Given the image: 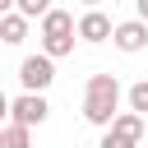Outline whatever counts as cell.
Masks as SVG:
<instances>
[{"instance_id": "obj_9", "label": "cell", "mask_w": 148, "mask_h": 148, "mask_svg": "<svg viewBox=\"0 0 148 148\" xmlns=\"http://www.w3.org/2000/svg\"><path fill=\"white\" fill-rule=\"evenodd\" d=\"M0 134H5V148H32V130H28V125L5 120V125H0Z\"/></svg>"}, {"instance_id": "obj_17", "label": "cell", "mask_w": 148, "mask_h": 148, "mask_svg": "<svg viewBox=\"0 0 148 148\" xmlns=\"http://www.w3.org/2000/svg\"><path fill=\"white\" fill-rule=\"evenodd\" d=\"M139 148H143V143H139Z\"/></svg>"}, {"instance_id": "obj_10", "label": "cell", "mask_w": 148, "mask_h": 148, "mask_svg": "<svg viewBox=\"0 0 148 148\" xmlns=\"http://www.w3.org/2000/svg\"><path fill=\"white\" fill-rule=\"evenodd\" d=\"M125 102H130V111H134V116H148V79H139V83H130V92H125Z\"/></svg>"}, {"instance_id": "obj_11", "label": "cell", "mask_w": 148, "mask_h": 148, "mask_svg": "<svg viewBox=\"0 0 148 148\" xmlns=\"http://www.w3.org/2000/svg\"><path fill=\"white\" fill-rule=\"evenodd\" d=\"M14 9H18L23 18H42V14L51 9V0H14Z\"/></svg>"}, {"instance_id": "obj_8", "label": "cell", "mask_w": 148, "mask_h": 148, "mask_svg": "<svg viewBox=\"0 0 148 148\" xmlns=\"http://www.w3.org/2000/svg\"><path fill=\"white\" fill-rule=\"evenodd\" d=\"M0 42H5V46H18V42H28V18H23L18 9L0 14Z\"/></svg>"}, {"instance_id": "obj_16", "label": "cell", "mask_w": 148, "mask_h": 148, "mask_svg": "<svg viewBox=\"0 0 148 148\" xmlns=\"http://www.w3.org/2000/svg\"><path fill=\"white\" fill-rule=\"evenodd\" d=\"M0 148H5V134H0Z\"/></svg>"}, {"instance_id": "obj_12", "label": "cell", "mask_w": 148, "mask_h": 148, "mask_svg": "<svg viewBox=\"0 0 148 148\" xmlns=\"http://www.w3.org/2000/svg\"><path fill=\"white\" fill-rule=\"evenodd\" d=\"M5 120H9V97L0 92V125H5Z\"/></svg>"}, {"instance_id": "obj_2", "label": "cell", "mask_w": 148, "mask_h": 148, "mask_svg": "<svg viewBox=\"0 0 148 148\" xmlns=\"http://www.w3.org/2000/svg\"><path fill=\"white\" fill-rule=\"evenodd\" d=\"M74 51V14H65V9H46L42 14V56H51V60H60V56H69Z\"/></svg>"}, {"instance_id": "obj_13", "label": "cell", "mask_w": 148, "mask_h": 148, "mask_svg": "<svg viewBox=\"0 0 148 148\" xmlns=\"http://www.w3.org/2000/svg\"><path fill=\"white\" fill-rule=\"evenodd\" d=\"M139 5V23H148V0H134Z\"/></svg>"}, {"instance_id": "obj_5", "label": "cell", "mask_w": 148, "mask_h": 148, "mask_svg": "<svg viewBox=\"0 0 148 148\" xmlns=\"http://www.w3.org/2000/svg\"><path fill=\"white\" fill-rule=\"evenodd\" d=\"M51 116V102H46V92H18V97H9V120L14 125H42Z\"/></svg>"}, {"instance_id": "obj_6", "label": "cell", "mask_w": 148, "mask_h": 148, "mask_svg": "<svg viewBox=\"0 0 148 148\" xmlns=\"http://www.w3.org/2000/svg\"><path fill=\"white\" fill-rule=\"evenodd\" d=\"M111 42H116L125 56H134V51H143V46H148V23L125 18V23H116V28H111Z\"/></svg>"}, {"instance_id": "obj_14", "label": "cell", "mask_w": 148, "mask_h": 148, "mask_svg": "<svg viewBox=\"0 0 148 148\" xmlns=\"http://www.w3.org/2000/svg\"><path fill=\"white\" fill-rule=\"evenodd\" d=\"M9 9H14V0H0V14H9Z\"/></svg>"}, {"instance_id": "obj_3", "label": "cell", "mask_w": 148, "mask_h": 148, "mask_svg": "<svg viewBox=\"0 0 148 148\" xmlns=\"http://www.w3.org/2000/svg\"><path fill=\"white\" fill-rule=\"evenodd\" d=\"M139 143H143V116L116 111V120L106 125V134H102L97 148H139Z\"/></svg>"}, {"instance_id": "obj_1", "label": "cell", "mask_w": 148, "mask_h": 148, "mask_svg": "<svg viewBox=\"0 0 148 148\" xmlns=\"http://www.w3.org/2000/svg\"><path fill=\"white\" fill-rule=\"evenodd\" d=\"M116 111H120V79L116 74H88V88H83V120L88 125H97V130H106L111 120H116Z\"/></svg>"}, {"instance_id": "obj_7", "label": "cell", "mask_w": 148, "mask_h": 148, "mask_svg": "<svg viewBox=\"0 0 148 148\" xmlns=\"http://www.w3.org/2000/svg\"><path fill=\"white\" fill-rule=\"evenodd\" d=\"M111 28H116V23H111L102 9H88V14L74 23V37H83V42H106V37H111Z\"/></svg>"}, {"instance_id": "obj_15", "label": "cell", "mask_w": 148, "mask_h": 148, "mask_svg": "<svg viewBox=\"0 0 148 148\" xmlns=\"http://www.w3.org/2000/svg\"><path fill=\"white\" fill-rule=\"evenodd\" d=\"M83 5H88V9H97V5H102V0H83Z\"/></svg>"}, {"instance_id": "obj_4", "label": "cell", "mask_w": 148, "mask_h": 148, "mask_svg": "<svg viewBox=\"0 0 148 148\" xmlns=\"http://www.w3.org/2000/svg\"><path fill=\"white\" fill-rule=\"evenodd\" d=\"M51 79H56V60L51 56H23V65H18V83H23V92H46L51 88Z\"/></svg>"}]
</instances>
